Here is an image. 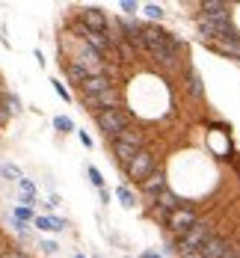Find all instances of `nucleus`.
Wrapping results in <instances>:
<instances>
[{
    "label": "nucleus",
    "instance_id": "20",
    "mask_svg": "<svg viewBox=\"0 0 240 258\" xmlns=\"http://www.w3.org/2000/svg\"><path fill=\"white\" fill-rule=\"evenodd\" d=\"M53 128L62 131V134H71V131H74V122H71L68 116H56V119H53Z\"/></svg>",
    "mask_w": 240,
    "mask_h": 258
},
{
    "label": "nucleus",
    "instance_id": "3",
    "mask_svg": "<svg viewBox=\"0 0 240 258\" xmlns=\"http://www.w3.org/2000/svg\"><path fill=\"white\" fill-rule=\"evenodd\" d=\"M213 237V229L208 220H196V226L190 229L187 234H181V255H190V252H196V249H202L208 240Z\"/></svg>",
    "mask_w": 240,
    "mask_h": 258
},
{
    "label": "nucleus",
    "instance_id": "14",
    "mask_svg": "<svg viewBox=\"0 0 240 258\" xmlns=\"http://www.w3.org/2000/svg\"><path fill=\"white\" fill-rule=\"evenodd\" d=\"M113 155H116V160L128 169V166H131V160L136 157V152H133V149H128V146H122V143H113Z\"/></svg>",
    "mask_w": 240,
    "mask_h": 258
},
{
    "label": "nucleus",
    "instance_id": "17",
    "mask_svg": "<svg viewBox=\"0 0 240 258\" xmlns=\"http://www.w3.org/2000/svg\"><path fill=\"white\" fill-rule=\"evenodd\" d=\"M65 72H68V78L74 80L77 86H80V83H83L86 78H89V75H86V69H80L77 62H68V66H65Z\"/></svg>",
    "mask_w": 240,
    "mask_h": 258
},
{
    "label": "nucleus",
    "instance_id": "13",
    "mask_svg": "<svg viewBox=\"0 0 240 258\" xmlns=\"http://www.w3.org/2000/svg\"><path fill=\"white\" fill-rule=\"evenodd\" d=\"M154 199H157V205L163 208V211H169V214H172L175 208L184 205V202H181V199H178V196H175L172 190H163V193H160V196H154Z\"/></svg>",
    "mask_w": 240,
    "mask_h": 258
},
{
    "label": "nucleus",
    "instance_id": "30",
    "mask_svg": "<svg viewBox=\"0 0 240 258\" xmlns=\"http://www.w3.org/2000/svg\"><path fill=\"white\" fill-rule=\"evenodd\" d=\"M77 137H80V143H83V146H86V149H92V137H89V134H86V131H80Z\"/></svg>",
    "mask_w": 240,
    "mask_h": 258
},
{
    "label": "nucleus",
    "instance_id": "23",
    "mask_svg": "<svg viewBox=\"0 0 240 258\" xmlns=\"http://www.w3.org/2000/svg\"><path fill=\"white\" fill-rule=\"evenodd\" d=\"M145 15H148V18H154V21H160V18H163V6L148 3V6H145Z\"/></svg>",
    "mask_w": 240,
    "mask_h": 258
},
{
    "label": "nucleus",
    "instance_id": "4",
    "mask_svg": "<svg viewBox=\"0 0 240 258\" xmlns=\"http://www.w3.org/2000/svg\"><path fill=\"white\" fill-rule=\"evenodd\" d=\"M128 172V178L133 181H145L151 172H154V155H151V149H142V152H136V157L131 160V166L125 169Z\"/></svg>",
    "mask_w": 240,
    "mask_h": 258
},
{
    "label": "nucleus",
    "instance_id": "31",
    "mask_svg": "<svg viewBox=\"0 0 240 258\" xmlns=\"http://www.w3.org/2000/svg\"><path fill=\"white\" fill-rule=\"evenodd\" d=\"M0 258H27V255H24V252H21V249H9L6 255H0Z\"/></svg>",
    "mask_w": 240,
    "mask_h": 258
},
{
    "label": "nucleus",
    "instance_id": "25",
    "mask_svg": "<svg viewBox=\"0 0 240 258\" xmlns=\"http://www.w3.org/2000/svg\"><path fill=\"white\" fill-rule=\"evenodd\" d=\"M18 187H21V193H27V196H36V184L30 178H18Z\"/></svg>",
    "mask_w": 240,
    "mask_h": 258
},
{
    "label": "nucleus",
    "instance_id": "5",
    "mask_svg": "<svg viewBox=\"0 0 240 258\" xmlns=\"http://www.w3.org/2000/svg\"><path fill=\"white\" fill-rule=\"evenodd\" d=\"M196 211L193 208H187V205H181V208H175L172 214H169V229L175 234H187L193 226H196Z\"/></svg>",
    "mask_w": 240,
    "mask_h": 258
},
{
    "label": "nucleus",
    "instance_id": "33",
    "mask_svg": "<svg viewBox=\"0 0 240 258\" xmlns=\"http://www.w3.org/2000/svg\"><path fill=\"white\" fill-rule=\"evenodd\" d=\"M6 252H9V246H6V240L0 237V255H6Z\"/></svg>",
    "mask_w": 240,
    "mask_h": 258
},
{
    "label": "nucleus",
    "instance_id": "10",
    "mask_svg": "<svg viewBox=\"0 0 240 258\" xmlns=\"http://www.w3.org/2000/svg\"><path fill=\"white\" fill-rule=\"evenodd\" d=\"M139 187H142V193H148V196H160V193L166 190V175H163V172H151L145 181H139Z\"/></svg>",
    "mask_w": 240,
    "mask_h": 258
},
{
    "label": "nucleus",
    "instance_id": "28",
    "mask_svg": "<svg viewBox=\"0 0 240 258\" xmlns=\"http://www.w3.org/2000/svg\"><path fill=\"white\" fill-rule=\"evenodd\" d=\"M42 249H45V252H48V255H53V252H56V249H59V246H56V243H53V240H42Z\"/></svg>",
    "mask_w": 240,
    "mask_h": 258
},
{
    "label": "nucleus",
    "instance_id": "1",
    "mask_svg": "<svg viewBox=\"0 0 240 258\" xmlns=\"http://www.w3.org/2000/svg\"><path fill=\"white\" fill-rule=\"evenodd\" d=\"M139 42L163 66H175L181 59V51H184V45L178 39H172L166 30H157V27H139Z\"/></svg>",
    "mask_w": 240,
    "mask_h": 258
},
{
    "label": "nucleus",
    "instance_id": "26",
    "mask_svg": "<svg viewBox=\"0 0 240 258\" xmlns=\"http://www.w3.org/2000/svg\"><path fill=\"white\" fill-rule=\"evenodd\" d=\"M33 223H36V226H39L42 232H53V223H51V217H36Z\"/></svg>",
    "mask_w": 240,
    "mask_h": 258
},
{
    "label": "nucleus",
    "instance_id": "34",
    "mask_svg": "<svg viewBox=\"0 0 240 258\" xmlns=\"http://www.w3.org/2000/svg\"><path fill=\"white\" fill-rule=\"evenodd\" d=\"M142 258H163L160 252H142Z\"/></svg>",
    "mask_w": 240,
    "mask_h": 258
},
{
    "label": "nucleus",
    "instance_id": "8",
    "mask_svg": "<svg viewBox=\"0 0 240 258\" xmlns=\"http://www.w3.org/2000/svg\"><path fill=\"white\" fill-rule=\"evenodd\" d=\"M113 143H122V146H128V149H133V152H142V149H145V137H142L139 131H133V128L119 131V134L113 137Z\"/></svg>",
    "mask_w": 240,
    "mask_h": 258
},
{
    "label": "nucleus",
    "instance_id": "32",
    "mask_svg": "<svg viewBox=\"0 0 240 258\" xmlns=\"http://www.w3.org/2000/svg\"><path fill=\"white\" fill-rule=\"evenodd\" d=\"M9 116H12V113H9L6 107H0V125H6V122H9Z\"/></svg>",
    "mask_w": 240,
    "mask_h": 258
},
{
    "label": "nucleus",
    "instance_id": "9",
    "mask_svg": "<svg viewBox=\"0 0 240 258\" xmlns=\"http://www.w3.org/2000/svg\"><path fill=\"white\" fill-rule=\"evenodd\" d=\"M202 18H211V21L228 18V6H225L222 0H205V3H202Z\"/></svg>",
    "mask_w": 240,
    "mask_h": 258
},
{
    "label": "nucleus",
    "instance_id": "16",
    "mask_svg": "<svg viewBox=\"0 0 240 258\" xmlns=\"http://www.w3.org/2000/svg\"><path fill=\"white\" fill-rule=\"evenodd\" d=\"M216 51L231 53V56L240 59V39H222V42H216Z\"/></svg>",
    "mask_w": 240,
    "mask_h": 258
},
{
    "label": "nucleus",
    "instance_id": "15",
    "mask_svg": "<svg viewBox=\"0 0 240 258\" xmlns=\"http://www.w3.org/2000/svg\"><path fill=\"white\" fill-rule=\"evenodd\" d=\"M187 92H190L193 98H205V86H202L199 72H190V75H187Z\"/></svg>",
    "mask_w": 240,
    "mask_h": 258
},
{
    "label": "nucleus",
    "instance_id": "7",
    "mask_svg": "<svg viewBox=\"0 0 240 258\" xmlns=\"http://www.w3.org/2000/svg\"><path fill=\"white\" fill-rule=\"evenodd\" d=\"M104 89H110V78H107V75H98V78H86L83 83H80L83 101H86V98H95V95H101Z\"/></svg>",
    "mask_w": 240,
    "mask_h": 258
},
{
    "label": "nucleus",
    "instance_id": "27",
    "mask_svg": "<svg viewBox=\"0 0 240 258\" xmlns=\"http://www.w3.org/2000/svg\"><path fill=\"white\" fill-rule=\"evenodd\" d=\"M53 89H56V95H62V98H65V101H68V98H71V95H68V89H65V86H62V83H59V80H53Z\"/></svg>",
    "mask_w": 240,
    "mask_h": 258
},
{
    "label": "nucleus",
    "instance_id": "19",
    "mask_svg": "<svg viewBox=\"0 0 240 258\" xmlns=\"http://www.w3.org/2000/svg\"><path fill=\"white\" fill-rule=\"evenodd\" d=\"M0 175H3L6 181H18V178H24V175H21V169H18L15 163H3V166H0Z\"/></svg>",
    "mask_w": 240,
    "mask_h": 258
},
{
    "label": "nucleus",
    "instance_id": "12",
    "mask_svg": "<svg viewBox=\"0 0 240 258\" xmlns=\"http://www.w3.org/2000/svg\"><path fill=\"white\" fill-rule=\"evenodd\" d=\"M86 101L92 104V107H101V110H110V107H119V95H116V89L110 86V89H104L101 95H95V98H86Z\"/></svg>",
    "mask_w": 240,
    "mask_h": 258
},
{
    "label": "nucleus",
    "instance_id": "2",
    "mask_svg": "<svg viewBox=\"0 0 240 258\" xmlns=\"http://www.w3.org/2000/svg\"><path fill=\"white\" fill-rule=\"evenodd\" d=\"M98 128L104 131V137H116L119 131L131 128V116H128V110H122V107H110V110H98Z\"/></svg>",
    "mask_w": 240,
    "mask_h": 258
},
{
    "label": "nucleus",
    "instance_id": "11",
    "mask_svg": "<svg viewBox=\"0 0 240 258\" xmlns=\"http://www.w3.org/2000/svg\"><path fill=\"white\" fill-rule=\"evenodd\" d=\"M199 252H202V258H222L225 252H228V240H222V237H211Z\"/></svg>",
    "mask_w": 240,
    "mask_h": 258
},
{
    "label": "nucleus",
    "instance_id": "6",
    "mask_svg": "<svg viewBox=\"0 0 240 258\" xmlns=\"http://www.w3.org/2000/svg\"><path fill=\"white\" fill-rule=\"evenodd\" d=\"M80 24H83V30H86V33H98V36H104V33H107L104 12H101V9H92V6L80 12Z\"/></svg>",
    "mask_w": 240,
    "mask_h": 258
},
{
    "label": "nucleus",
    "instance_id": "22",
    "mask_svg": "<svg viewBox=\"0 0 240 258\" xmlns=\"http://www.w3.org/2000/svg\"><path fill=\"white\" fill-rule=\"evenodd\" d=\"M0 98L9 104V107H6L9 113H18V110H21V101H18V95H9V92H6V95H0Z\"/></svg>",
    "mask_w": 240,
    "mask_h": 258
},
{
    "label": "nucleus",
    "instance_id": "35",
    "mask_svg": "<svg viewBox=\"0 0 240 258\" xmlns=\"http://www.w3.org/2000/svg\"><path fill=\"white\" fill-rule=\"evenodd\" d=\"M77 258H86V255H77Z\"/></svg>",
    "mask_w": 240,
    "mask_h": 258
},
{
    "label": "nucleus",
    "instance_id": "29",
    "mask_svg": "<svg viewBox=\"0 0 240 258\" xmlns=\"http://www.w3.org/2000/svg\"><path fill=\"white\" fill-rule=\"evenodd\" d=\"M122 9H125V12H128V15H133V12H136V9H139V6H136V3H131V0H122Z\"/></svg>",
    "mask_w": 240,
    "mask_h": 258
},
{
    "label": "nucleus",
    "instance_id": "21",
    "mask_svg": "<svg viewBox=\"0 0 240 258\" xmlns=\"http://www.w3.org/2000/svg\"><path fill=\"white\" fill-rule=\"evenodd\" d=\"M15 220H18V223H30V220H36V217H33V208L18 205L15 208Z\"/></svg>",
    "mask_w": 240,
    "mask_h": 258
},
{
    "label": "nucleus",
    "instance_id": "18",
    "mask_svg": "<svg viewBox=\"0 0 240 258\" xmlns=\"http://www.w3.org/2000/svg\"><path fill=\"white\" fill-rule=\"evenodd\" d=\"M116 196H119V202H122V205L128 208V211H131V208L136 205V199H133V193L128 190V187H125V184H122V187H116Z\"/></svg>",
    "mask_w": 240,
    "mask_h": 258
},
{
    "label": "nucleus",
    "instance_id": "24",
    "mask_svg": "<svg viewBox=\"0 0 240 258\" xmlns=\"http://www.w3.org/2000/svg\"><path fill=\"white\" fill-rule=\"evenodd\" d=\"M86 172H89V181H92V184H95V187H98V190H104V178H101V172H98V169H95V166H89V169H86Z\"/></svg>",
    "mask_w": 240,
    "mask_h": 258
}]
</instances>
